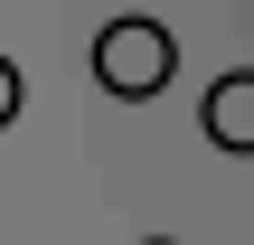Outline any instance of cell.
Here are the masks:
<instances>
[{
  "label": "cell",
  "mask_w": 254,
  "mask_h": 245,
  "mask_svg": "<svg viewBox=\"0 0 254 245\" xmlns=\"http://www.w3.org/2000/svg\"><path fill=\"white\" fill-rule=\"evenodd\" d=\"M170 76H179V47H170L160 19H113V28L94 38V85H104V94L141 104V94H160Z\"/></svg>",
  "instance_id": "1"
},
{
  "label": "cell",
  "mask_w": 254,
  "mask_h": 245,
  "mask_svg": "<svg viewBox=\"0 0 254 245\" xmlns=\"http://www.w3.org/2000/svg\"><path fill=\"white\" fill-rule=\"evenodd\" d=\"M198 123H207V142H217V151H236V161H245V151H254V66H236V76H217V85H207Z\"/></svg>",
  "instance_id": "2"
},
{
  "label": "cell",
  "mask_w": 254,
  "mask_h": 245,
  "mask_svg": "<svg viewBox=\"0 0 254 245\" xmlns=\"http://www.w3.org/2000/svg\"><path fill=\"white\" fill-rule=\"evenodd\" d=\"M9 123H19V66L0 57V132H9Z\"/></svg>",
  "instance_id": "3"
},
{
  "label": "cell",
  "mask_w": 254,
  "mask_h": 245,
  "mask_svg": "<svg viewBox=\"0 0 254 245\" xmlns=\"http://www.w3.org/2000/svg\"><path fill=\"white\" fill-rule=\"evenodd\" d=\"M151 245H170V236H151Z\"/></svg>",
  "instance_id": "4"
}]
</instances>
